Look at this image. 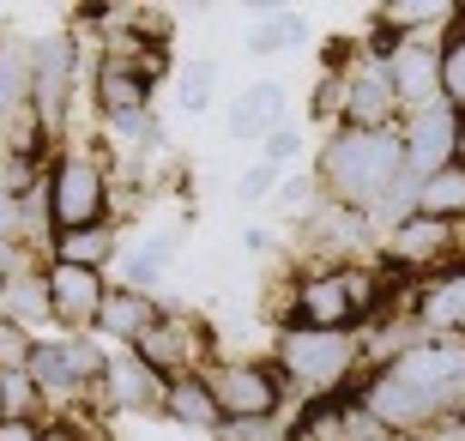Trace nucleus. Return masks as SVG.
Returning a JSON list of instances; mask_svg holds the SVG:
<instances>
[{"instance_id": "nucleus-1", "label": "nucleus", "mask_w": 465, "mask_h": 441, "mask_svg": "<svg viewBox=\"0 0 465 441\" xmlns=\"http://www.w3.org/2000/svg\"><path fill=\"white\" fill-rule=\"evenodd\" d=\"M405 175V145H399L393 127H339L327 139V152H321V187L332 194V205H345V212H375L393 182Z\"/></svg>"}, {"instance_id": "nucleus-2", "label": "nucleus", "mask_w": 465, "mask_h": 441, "mask_svg": "<svg viewBox=\"0 0 465 441\" xmlns=\"http://www.w3.org/2000/svg\"><path fill=\"white\" fill-rule=\"evenodd\" d=\"M109 212H115V182H109V164H97V152H61L43 170V218H49V236L109 224Z\"/></svg>"}, {"instance_id": "nucleus-3", "label": "nucleus", "mask_w": 465, "mask_h": 441, "mask_svg": "<svg viewBox=\"0 0 465 441\" xmlns=\"http://www.w3.org/2000/svg\"><path fill=\"white\" fill-rule=\"evenodd\" d=\"M387 272H357V266H321L309 278H296V321L291 326H314V333H351L362 315L381 308Z\"/></svg>"}, {"instance_id": "nucleus-4", "label": "nucleus", "mask_w": 465, "mask_h": 441, "mask_svg": "<svg viewBox=\"0 0 465 441\" xmlns=\"http://www.w3.org/2000/svg\"><path fill=\"white\" fill-rule=\"evenodd\" d=\"M357 369L351 333H314V326H284L278 333V381H296L302 393H339L345 375Z\"/></svg>"}, {"instance_id": "nucleus-5", "label": "nucleus", "mask_w": 465, "mask_h": 441, "mask_svg": "<svg viewBox=\"0 0 465 441\" xmlns=\"http://www.w3.org/2000/svg\"><path fill=\"white\" fill-rule=\"evenodd\" d=\"M393 369L430 399L435 417L465 406V333H430V339H417L411 351L393 356Z\"/></svg>"}, {"instance_id": "nucleus-6", "label": "nucleus", "mask_w": 465, "mask_h": 441, "mask_svg": "<svg viewBox=\"0 0 465 441\" xmlns=\"http://www.w3.org/2000/svg\"><path fill=\"white\" fill-rule=\"evenodd\" d=\"M200 381L212 387V406H218L224 424H236V417H278V399H284V381L272 375V363H248V356L206 363Z\"/></svg>"}, {"instance_id": "nucleus-7", "label": "nucleus", "mask_w": 465, "mask_h": 441, "mask_svg": "<svg viewBox=\"0 0 465 441\" xmlns=\"http://www.w3.org/2000/svg\"><path fill=\"white\" fill-rule=\"evenodd\" d=\"M134 356L145 363V369H157L163 381H175V375H200L206 369V326L193 321V315H170V308H163L157 326L134 345Z\"/></svg>"}, {"instance_id": "nucleus-8", "label": "nucleus", "mask_w": 465, "mask_h": 441, "mask_svg": "<svg viewBox=\"0 0 465 441\" xmlns=\"http://www.w3.org/2000/svg\"><path fill=\"white\" fill-rule=\"evenodd\" d=\"M73 36L54 31V36H36L31 43V115L43 127H61L67 121V91H73Z\"/></svg>"}, {"instance_id": "nucleus-9", "label": "nucleus", "mask_w": 465, "mask_h": 441, "mask_svg": "<svg viewBox=\"0 0 465 441\" xmlns=\"http://www.w3.org/2000/svg\"><path fill=\"white\" fill-rule=\"evenodd\" d=\"M91 97H97V121H109L115 134H134V139H163L152 121V79H139L134 67H104L97 73V85H91Z\"/></svg>"}, {"instance_id": "nucleus-10", "label": "nucleus", "mask_w": 465, "mask_h": 441, "mask_svg": "<svg viewBox=\"0 0 465 441\" xmlns=\"http://www.w3.org/2000/svg\"><path fill=\"white\" fill-rule=\"evenodd\" d=\"M453 139H460V115H453L448 103H423V109H411L405 134H399V145H405V170H411L417 182L435 175L441 164H453Z\"/></svg>"}, {"instance_id": "nucleus-11", "label": "nucleus", "mask_w": 465, "mask_h": 441, "mask_svg": "<svg viewBox=\"0 0 465 441\" xmlns=\"http://www.w3.org/2000/svg\"><path fill=\"white\" fill-rule=\"evenodd\" d=\"M448 260H453V224L411 212L387 230V266L393 272H423V266L448 272Z\"/></svg>"}, {"instance_id": "nucleus-12", "label": "nucleus", "mask_w": 465, "mask_h": 441, "mask_svg": "<svg viewBox=\"0 0 465 441\" xmlns=\"http://www.w3.org/2000/svg\"><path fill=\"white\" fill-rule=\"evenodd\" d=\"M362 417L381 424V429H423V424H435V406L387 363V369H375L369 387H362Z\"/></svg>"}, {"instance_id": "nucleus-13", "label": "nucleus", "mask_w": 465, "mask_h": 441, "mask_svg": "<svg viewBox=\"0 0 465 441\" xmlns=\"http://www.w3.org/2000/svg\"><path fill=\"white\" fill-rule=\"evenodd\" d=\"M43 278H49V315L61 326H91L97 321V308H104L109 285H104V272H91V266H67V260H49L43 266Z\"/></svg>"}, {"instance_id": "nucleus-14", "label": "nucleus", "mask_w": 465, "mask_h": 441, "mask_svg": "<svg viewBox=\"0 0 465 441\" xmlns=\"http://www.w3.org/2000/svg\"><path fill=\"white\" fill-rule=\"evenodd\" d=\"M381 73H387V85H393V103H411V109L441 103V67H435V49H423V43H399V49L381 61Z\"/></svg>"}, {"instance_id": "nucleus-15", "label": "nucleus", "mask_w": 465, "mask_h": 441, "mask_svg": "<svg viewBox=\"0 0 465 441\" xmlns=\"http://www.w3.org/2000/svg\"><path fill=\"white\" fill-rule=\"evenodd\" d=\"M157 315H163V303H157V296L121 285V290H109V296H104V308H97V321H91V326H97L104 339H115V345H127V351H134V345L157 326Z\"/></svg>"}, {"instance_id": "nucleus-16", "label": "nucleus", "mask_w": 465, "mask_h": 441, "mask_svg": "<svg viewBox=\"0 0 465 441\" xmlns=\"http://www.w3.org/2000/svg\"><path fill=\"white\" fill-rule=\"evenodd\" d=\"M339 109H345V127H369V134L393 127V85H387L381 61H369L362 73H351V79H345V97H339Z\"/></svg>"}, {"instance_id": "nucleus-17", "label": "nucleus", "mask_w": 465, "mask_h": 441, "mask_svg": "<svg viewBox=\"0 0 465 441\" xmlns=\"http://www.w3.org/2000/svg\"><path fill=\"white\" fill-rule=\"evenodd\" d=\"M163 375L157 369H145L134 351H115L104 363V381H97V393L104 399H115V406H127V411H139V406H163Z\"/></svg>"}, {"instance_id": "nucleus-18", "label": "nucleus", "mask_w": 465, "mask_h": 441, "mask_svg": "<svg viewBox=\"0 0 465 441\" xmlns=\"http://www.w3.org/2000/svg\"><path fill=\"white\" fill-rule=\"evenodd\" d=\"M284 85L278 79H260V85H248L236 103H230V115H224V134L230 139H266L272 127H284Z\"/></svg>"}, {"instance_id": "nucleus-19", "label": "nucleus", "mask_w": 465, "mask_h": 441, "mask_svg": "<svg viewBox=\"0 0 465 441\" xmlns=\"http://www.w3.org/2000/svg\"><path fill=\"white\" fill-rule=\"evenodd\" d=\"M0 315L18 326L31 321H49V278H43V266H18L6 285H0Z\"/></svg>"}, {"instance_id": "nucleus-20", "label": "nucleus", "mask_w": 465, "mask_h": 441, "mask_svg": "<svg viewBox=\"0 0 465 441\" xmlns=\"http://www.w3.org/2000/svg\"><path fill=\"white\" fill-rule=\"evenodd\" d=\"M417 212L441 218V224H460L465 218V164H441L435 175H423L417 182Z\"/></svg>"}, {"instance_id": "nucleus-21", "label": "nucleus", "mask_w": 465, "mask_h": 441, "mask_svg": "<svg viewBox=\"0 0 465 441\" xmlns=\"http://www.w3.org/2000/svg\"><path fill=\"white\" fill-rule=\"evenodd\" d=\"M115 255H121L115 224H91V230H67V236H54V260H67V266L104 272V266H115Z\"/></svg>"}, {"instance_id": "nucleus-22", "label": "nucleus", "mask_w": 465, "mask_h": 441, "mask_svg": "<svg viewBox=\"0 0 465 441\" xmlns=\"http://www.w3.org/2000/svg\"><path fill=\"white\" fill-rule=\"evenodd\" d=\"M453 0H387V6H375V25H387L393 36H405L411 43L417 31H435V25H453Z\"/></svg>"}, {"instance_id": "nucleus-23", "label": "nucleus", "mask_w": 465, "mask_h": 441, "mask_svg": "<svg viewBox=\"0 0 465 441\" xmlns=\"http://www.w3.org/2000/svg\"><path fill=\"white\" fill-rule=\"evenodd\" d=\"M163 411H170L175 424H188V429H218L224 424L218 406H212V387L200 381V375H175L170 387H163Z\"/></svg>"}, {"instance_id": "nucleus-24", "label": "nucleus", "mask_w": 465, "mask_h": 441, "mask_svg": "<svg viewBox=\"0 0 465 441\" xmlns=\"http://www.w3.org/2000/svg\"><path fill=\"white\" fill-rule=\"evenodd\" d=\"M175 242H182V230H157V236H145L127 260H115L121 278H127V290L157 285V278H163V266H170V255H175Z\"/></svg>"}, {"instance_id": "nucleus-25", "label": "nucleus", "mask_w": 465, "mask_h": 441, "mask_svg": "<svg viewBox=\"0 0 465 441\" xmlns=\"http://www.w3.org/2000/svg\"><path fill=\"white\" fill-rule=\"evenodd\" d=\"M435 67H441V103L453 115H465V13H453L441 49H435Z\"/></svg>"}, {"instance_id": "nucleus-26", "label": "nucleus", "mask_w": 465, "mask_h": 441, "mask_svg": "<svg viewBox=\"0 0 465 441\" xmlns=\"http://www.w3.org/2000/svg\"><path fill=\"white\" fill-rule=\"evenodd\" d=\"M260 13H266V25H254V31H248V49H254V55L296 49V36H302V18H296L291 6H260Z\"/></svg>"}, {"instance_id": "nucleus-27", "label": "nucleus", "mask_w": 465, "mask_h": 441, "mask_svg": "<svg viewBox=\"0 0 465 441\" xmlns=\"http://www.w3.org/2000/svg\"><path fill=\"white\" fill-rule=\"evenodd\" d=\"M212 91H218V61H188L182 67V109L188 115H206Z\"/></svg>"}, {"instance_id": "nucleus-28", "label": "nucleus", "mask_w": 465, "mask_h": 441, "mask_svg": "<svg viewBox=\"0 0 465 441\" xmlns=\"http://www.w3.org/2000/svg\"><path fill=\"white\" fill-rule=\"evenodd\" d=\"M36 399H43V393L31 387L25 369H0V417H31Z\"/></svg>"}, {"instance_id": "nucleus-29", "label": "nucleus", "mask_w": 465, "mask_h": 441, "mask_svg": "<svg viewBox=\"0 0 465 441\" xmlns=\"http://www.w3.org/2000/svg\"><path fill=\"white\" fill-rule=\"evenodd\" d=\"M212 436L218 441H291L278 417H236V424H218Z\"/></svg>"}, {"instance_id": "nucleus-30", "label": "nucleus", "mask_w": 465, "mask_h": 441, "mask_svg": "<svg viewBox=\"0 0 465 441\" xmlns=\"http://www.w3.org/2000/svg\"><path fill=\"white\" fill-rule=\"evenodd\" d=\"M296 157H302V134H296L291 121H284V127H272V134H266V157H260V164H272V170L284 175Z\"/></svg>"}, {"instance_id": "nucleus-31", "label": "nucleus", "mask_w": 465, "mask_h": 441, "mask_svg": "<svg viewBox=\"0 0 465 441\" xmlns=\"http://www.w3.org/2000/svg\"><path fill=\"white\" fill-rule=\"evenodd\" d=\"M31 326H18L0 315V369H25V356H31Z\"/></svg>"}, {"instance_id": "nucleus-32", "label": "nucleus", "mask_w": 465, "mask_h": 441, "mask_svg": "<svg viewBox=\"0 0 465 441\" xmlns=\"http://www.w3.org/2000/svg\"><path fill=\"white\" fill-rule=\"evenodd\" d=\"M278 182H284V175H278L272 164H254V170H242V175H236V200H242V205H248V200H266Z\"/></svg>"}, {"instance_id": "nucleus-33", "label": "nucleus", "mask_w": 465, "mask_h": 441, "mask_svg": "<svg viewBox=\"0 0 465 441\" xmlns=\"http://www.w3.org/2000/svg\"><path fill=\"white\" fill-rule=\"evenodd\" d=\"M18 224H25V200H13V194L0 187V248L18 236Z\"/></svg>"}, {"instance_id": "nucleus-34", "label": "nucleus", "mask_w": 465, "mask_h": 441, "mask_svg": "<svg viewBox=\"0 0 465 441\" xmlns=\"http://www.w3.org/2000/svg\"><path fill=\"white\" fill-rule=\"evenodd\" d=\"M0 441H49L36 417H0Z\"/></svg>"}, {"instance_id": "nucleus-35", "label": "nucleus", "mask_w": 465, "mask_h": 441, "mask_svg": "<svg viewBox=\"0 0 465 441\" xmlns=\"http://www.w3.org/2000/svg\"><path fill=\"white\" fill-rule=\"evenodd\" d=\"M453 164H465V115H460V139H453Z\"/></svg>"}, {"instance_id": "nucleus-36", "label": "nucleus", "mask_w": 465, "mask_h": 441, "mask_svg": "<svg viewBox=\"0 0 465 441\" xmlns=\"http://www.w3.org/2000/svg\"><path fill=\"white\" fill-rule=\"evenodd\" d=\"M6 157H13V152H6V145H0V175H6Z\"/></svg>"}]
</instances>
